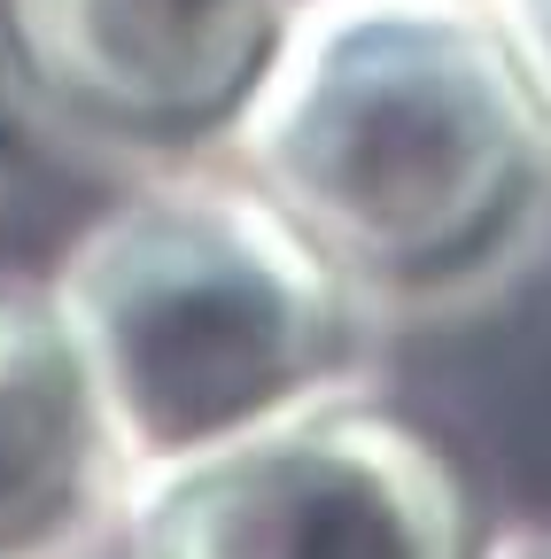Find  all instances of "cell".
I'll use <instances>...</instances> for the list:
<instances>
[{"label": "cell", "mask_w": 551, "mask_h": 559, "mask_svg": "<svg viewBox=\"0 0 551 559\" xmlns=\"http://www.w3.org/2000/svg\"><path fill=\"white\" fill-rule=\"evenodd\" d=\"M226 156L373 319L481 304L551 234V117L490 0H303Z\"/></svg>", "instance_id": "cell-1"}, {"label": "cell", "mask_w": 551, "mask_h": 559, "mask_svg": "<svg viewBox=\"0 0 551 559\" xmlns=\"http://www.w3.org/2000/svg\"><path fill=\"white\" fill-rule=\"evenodd\" d=\"M296 9H303V0H296Z\"/></svg>", "instance_id": "cell-9"}, {"label": "cell", "mask_w": 551, "mask_h": 559, "mask_svg": "<svg viewBox=\"0 0 551 559\" xmlns=\"http://www.w3.org/2000/svg\"><path fill=\"white\" fill-rule=\"evenodd\" d=\"M490 9H498V24L513 39L520 70L536 79V94H543V117H551V0H490Z\"/></svg>", "instance_id": "cell-6"}, {"label": "cell", "mask_w": 551, "mask_h": 559, "mask_svg": "<svg viewBox=\"0 0 551 559\" xmlns=\"http://www.w3.org/2000/svg\"><path fill=\"white\" fill-rule=\"evenodd\" d=\"M117 489L124 451L47 272H0V559H79Z\"/></svg>", "instance_id": "cell-5"}, {"label": "cell", "mask_w": 551, "mask_h": 559, "mask_svg": "<svg viewBox=\"0 0 551 559\" xmlns=\"http://www.w3.org/2000/svg\"><path fill=\"white\" fill-rule=\"evenodd\" d=\"M296 0H0L24 102L132 156H202L256 102Z\"/></svg>", "instance_id": "cell-4"}, {"label": "cell", "mask_w": 551, "mask_h": 559, "mask_svg": "<svg viewBox=\"0 0 551 559\" xmlns=\"http://www.w3.org/2000/svg\"><path fill=\"white\" fill-rule=\"evenodd\" d=\"M47 288L124 474L350 389L373 311L233 156L171 164L71 234Z\"/></svg>", "instance_id": "cell-2"}, {"label": "cell", "mask_w": 551, "mask_h": 559, "mask_svg": "<svg viewBox=\"0 0 551 559\" xmlns=\"http://www.w3.org/2000/svg\"><path fill=\"white\" fill-rule=\"evenodd\" d=\"M490 559H551V521H528V528H498V536H490Z\"/></svg>", "instance_id": "cell-8"}, {"label": "cell", "mask_w": 551, "mask_h": 559, "mask_svg": "<svg viewBox=\"0 0 551 559\" xmlns=\"http://www.w3.org/2000/svg\"><path fill=\"white\" fill-rule=\"evenodd\" d=\"M32 102H24V79H16V55H9V32H0V179L16 164V132H24Z\"/></svg>", "instance_id": "cell-7"}, {"label": "cell", "mask_w": 551, "mask_h": 559, "mask_svg": "<svg viewBox=\"0 0 551 559\" xmlns=\"http://www.w3.org/2000/svg\"><path fill=\"white\" fill-rule=\"evenodd\" d=\"M109 528L117 559H490L498 513L435 428L326 389L249 436L124 474Z\"/></svg>", "instance_id": "cell-3"}]
</instances>
